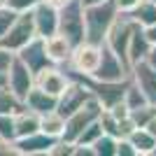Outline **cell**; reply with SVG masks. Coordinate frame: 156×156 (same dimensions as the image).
I'll list each match as a JSON object with an SVG mask.
<instances>
[{
    "label": "cell",
    "mask_w": 156,
    "mask_h": 156,
    "mask_svg": "<svg viewBox=\"0 0 156 156\" xmlns=\"http://www.w3.org/2000/svg\"><path fill=\"white\" fill-rule=\"evenodd\" d=\"M117 14H119V9L112 0L84 7V42L103 44L105 35H107V28L117 19Z\"/></svg>",
    "instance_id": "6da1fadb"
},
{
    "label": "cell",
    "mask_w": 156,
    "mask_h": 156,
    "mask_svg": "<svg viewBox=\"0 0 156 156\" xmlns=\"http://www.w3.org/2000/svg\"><path fill=\"white\" fill-rule=\"evenodd\" d=\"M133 28H135V21L130 19L126 12H119L117 19L112 21V26L107 28V35H105V40H103V44L110 47L112 54H114L128 70H130V65H128V42H130Z\"/></svg>",
    "instance_id": "7a4b0ae2"
},
{
    "label": "cell",
    "mask_w": 156,
    "mask_h": 156,
    "mask_svg": "<svg viewBox=\"0 0 156 156\" xmlns=\"http://www.w3.org/2000/svg\"><path fill=\"white\" fill-rule=\"evenodd\" d=\"M70 40V44L84 42V5L79 0H65L58 5V30Z\"/></svg>",
    "instance_id": "3957f363"
},
{
    "label": "cell",
    "mask_w": 156,
    "mask_h": 156,
    "mask_svg": "<svg viewBox=\"0 0 156 156\" xmlns=\"http://www.w3.org/2000/svg\"><path fill=\"white\" fill-rule=\"evenodd\" d=\"M35 35V26H33V12H19L16 19L9 23V28L5 30V35L0 37V47H5L9 51H19L23 44H28Z\"/></svg>",
    "instance_id": "277c9868"
},
{
    "label": "cell",
    "mask_w": 156,
    "mask_h": 156,
    "mask_svg": "<svg viewBox=\"0 0 156 156\" xmlns=\"http://www.w3.org/2000/svg\"><path fill=\"white\" fill-rule=\"evenodd\" d=\"M103 110H105V107L91 96L84 105H82V107H79V110H75L70 117H65V128H63V135H61V140L75 142V137H77L89 124H93V121L100 117V112H103Z\"/></svg>",
    "instance_id": "5b68a950"
},
{
    "label": "cell",
    "mask_w": 156,
    "mask_h": 156,
    "mask_svg": "<svg viewBox=\"0 0 156 156\" xmlns=\"http://www.w3.org/2000/svg\"><path fill=\"white\" fill-rule=\"evenodd\" d=\"M98 61H100V44H91V42H79V44L72 47L70 61H68V68L79 75H89L91 77L93 70L98 68Z\"/></svg>",
    "instance_id": "8992f818"
},
{
    "label": "cell",
    "mask_w": 156,
    "mask_h": 156,
    "mask_svg": "<svg viewBox=\"0 0 156 156\" xmlns=\"http://www.w3.org/2000/svg\"><path fill=\"white\" fill-rule=\"evenodd\" d=\"M5 84H7V89L19 98L21 103H23L26 93L35 86V75L16 58V54H14L12 63H9V68H7V72H5Z\"/></svg>",
    "instance_id": "52a82bcc"
},
{
    "label": "cell",
    "mask_w": 156,
    "mask_h": 156,
    "mask_svg": "<svg viewBox=\"0 0 156 156\" xmlns=\"http://www.w3.org/2000/svg\"><path fill=\"white\" fill-rule=\"evenodd\" d=\"M128 75L130 70L112 54L110 47L100 44V61H98V68L93 70L91 77L98 82H119V79H126Z\"/></svg>",
    "instance_id": "ba28073f"
},
{
    "label": "cell",
    "mask_w": 156,
    "mask_h": 156,
    "mask_svg": "<svg viewBox=\"0 0 156 156\" xmlns=\"http://www.w3.org/2000/svg\"><path fill=\"white\" fill-rule=\"evenodd\" d=\"M89 98H91V91L79 79H70V84L65 86L63 93L56 98V112L65 119V117H70L75 110H79Z\"/></svg>",
    "instance_id": "9c48e42d"
},
{
    "label": "cell",
    "mask_w": 156,
    "mask_h": 156,
    "mask_svg": "<svg viewBox=\"0 0 156 156\" xmlns=\"http://www.w3.org/2000/svg\"><path fill=\"white\" fill-rule=\"evenodd\" d=\"M54 142H56V137H49L37 130V133H30L23 137H14L9 147H12V154L16 156H37V154H49Z\"/></svg>",
    "instance_id": "30bf717a"
},
{
    "label": "cell",
    "mask_w": 156,
    "mask_h": 156,
    "mask_svg": "<svg viewBox=\"0 0 156 156\" xmlns=\"http://www.w3.org/2000/svg\"><path fill=\"white\" fill-rule=\"evenodd\" d=\"M68 84H70V77H68L63 65H47V68H42L35 75V86L47 93H51V96H56V98L63 93V89Z\"/></svg>",
    "instance_id": "8fae6325"
},
{
    "label": "cell",
    "mask_w": 156,
    "mask_h": 156,
    "mask_svg": "<svg viewBox=\"0 0 156 156\" xmlns=\"http://www.w3.org/2000/svg\"><path fill=\"white\" fill-rule=\"evenodd\" d=\"M30 12H33V26H35L37 37H49L58 30V7L40 0Z\"/></svg>",
    "instance_id": "7c38bea8"
},
{
    "label": "cell",
    "mask_w": 156,
    "mask_h": 156,
    "mask_svg": "<svg viewBox=\"0 0 156 156\" xmlns=\"http://www.w3.org/2000/svg\"><path fill=\"white\" fill-rule=\"evenodd\" d=\"M16 58L26 65L33 75H37V72L42 70V68H47V65H54L51 61L47 58V54H44L42 37H33L28 44H23L19 51H16Z\"/></svg>",
    "instance_id": "4fadbf2b"
},
{
    "label": "cell",
    "mask_w": 156,
    "mask_h": 156,
    "mask_svg": "<svg viewBox=\"0 0 156 156\" xmlns=\"http://www.w3.org/2000/svg\"><path fill=\"white\" fill-rule=\"evenodd\" d=\"M130 79L137 84V89L149 103H156V68H151L147 61H137L130 65Z\"/></svg>",
    "instance_id": "5bb4252c"
},
{
    "label": "cell",
    "mask_w": 156,
    "mask_h": 156,
    "mask_svg": "<svg viewBox=\"0 0 156 156\" xmlns=\"http://www.w3.org/2000/svg\"><path fill=\"white\" fill-rule=\"evenodd\" d=\"M42 47H44L47 58L51 61L54 65H65L70 61L72 44H70V40L65 37V35H61V33H54L49 37H42Z\"/></svg>",
    "instance_id": "9a60e30c"
},
{
    "label": "cell",
    "mask_w": 156,
    "mask_h": 156,
    "mask_svg": "<svg viewBox=\"0 0 156 156\" xmlns=\"http://www.w3.org/2000/svg\"><path fill=\"white\" fill-rule=\"evenodd\" d=\"M23 107H28V110L35 112V114L51 112V110H56V96L42 91L37 86H33L30 91L26 93V98H23Z\"/></svg>",
    "instance_id": "2e32d148"
},
{
    "label": "cell",
    "mask_w": 156,
    "mask_h": 156,
    "mask_svg": "<svg viewBox=\"0 0 156 156\" xmlns=\"http://www.w3.org/2000/svg\"><path fill=\"white\" fill-rule=\"evenodd\" d=\"M147 49H149V40L144 35V28L140 23H135L133 33H130V42H128V65L137 63V61H144Z\"/></svg>",
    "instance_id": "e0dca14e"
},
{
    "label": "cell",
    "mask_w": 156,
    "mask_h": 156,
    "mask_svg": "<svg viewBox=\"0 0 156 156\" xmlns=\"http://www.w3.org/2000/svg\"><path fill=\"white\" fill-rule=\"evenodd\" d=\"M14 130H16V137L37 133L40 130V114L30 112L28 107H21V110L14 114Z\"/></svg>",
    "instance_id": "ac0fdd59"
},
{
    "label": "cell",
    "mask_w": 156,
    "mask_h": 156,
    "mask_svg": "<svg viewBox=\"0 0 156 156\" xmlns=\"http://www.w3.org/2000/svg\"><path fill=\"white\" fill-rule=\"evenodd\" d=\"M63 128H65V119L61 117L56 110L40 114V133H44V135L58 140V137L63 135Z\"/></svg>",
    "instance_id": "d6986e66"
},
{
    "label": "cell",
    "mask_w": 156,
    "mask_h": 156,
    "mask_svg": "<svg viewBox=\"0 0 156 156\" xmlns=\"http://www.w3.org/2000/svg\"><path fill=\"white\" fill-rule=\"evenodd\" d=\"M130 16V19L135 21V23H140V26H151V23H156V2H147V0H140L130 12H126Z\"/></svg>",
    "instance_id": "ffe728a7"
},
{
    "label": "cell",
    "mask_w": 156,
    "mask_h": 156,
    "mask_svg": "<svg viewBox=\"0 0 156 156\" xmlns=\"http://www.w3.org/2000/svg\"><path fill=\"white\" fill-rule=\"evenodd\" d=\"M130 144L135 147L137 156H151V149H154V135H149L144 128H133V133L128 135Z\"/></svg>",
    "instance_id": "44dd1931"
},
{
    "label": "cell",
    "mask_w": 156,
    "mask_h": 156,
    "mask_svg": "<svg viewBox=\"0 0 156 156\" xmlns=\"http://www.w3.org/2000/svg\"><path fill=\"white\" fill-rule=\"evenodd\" d=\"M21 107H23V103L7 89V84L0 86V114H16Z\"/></svg>",
    "instance_id": "7402d4cb"
},
{
    "label": "cell",
    "mask_w": 156,
    "mask_h": 156,
    "mask_svg": "<svg viewBox=\"0 0 156 156\" xmlns=\"http://www.w3.org/2000/svg\"><path fill=\"white\" fill-rule=\"evenodd\" d=\"M121 100H124V105L128 107V112H130V110H135V107H142V105H147V103H149V100L144 98V93L140 91V89H137V84L133 82V79L128 82V86H126L124 98H121Z\"/></svg>",
    "instance_id": "603a6c76"
},
{
    "label": "cell",
    "mask_w": 156,
    "mask_h": 156,
    "mask_svg": "<svg viewBox=\"0 0 156 156\" xmlns=\"http://www.w3.org/2000/svg\"><path fill=\"white\" fill-rule=\"evenodd\" d=\"M100 135H103V128H100V124H98V119H96L93 124H89L77 137H75V144H79V147H91Z\"/></svg>",
    "instance_id": "cb8c5ba5"
},
{
    "label": "cell",
    "mask_w": 156,
    "mask_h": 156,
    "mask_svg": "<svg viewBox=\"0 0 156 156\" xmlns=\"http://www.w3.org/2000/svg\"><path fill=\"white\" fill-rule=\"evenodd\" d=\"M114 147H117V137L107 135V133H103V135L91 144L93 156H114Z\"/></svg>",
    "instance_id": "d4e9b609"
},
{
    "label": "cell",
    "mask_w": 156,
    "mask_h": 156,
    "mask_svg": "<svg viewBox=\"0 0 156 156\" xmlns=\"http://www.w3.org/2000/svg\"><path fill=\"white\" fill-rule=\"evenodd\" d=\"M128 117L133 119V124H135L137 128H142V126L147 124L151 117H156V103H147V105H142V107L130 110V112H128Z\"/></svg>",
    "instance_id": "484cf974"
},
{
    "label": "cell",
    "mask_w": 156,
    "mask_h": 156,
    "mask_svg": "<svg viewBox=\"0 0 156 156\" xmlns=\"http://www.w3.org/2000/svg\"><path fill=\"white\" fill-rule=\"evenodd\" d=\"M14 137H16L14 114H0V140H2V142H12Z\"/></svg>",
    "instance_id": "4316f807"
},
{
    "label": "cell",
    "mask_w": 156,
    "mask_h": 156,
    "mask_svg": "<svg viewBox=\"0 0 156 156\" xmlns=\"http://www.w3.org/2000/svg\"><path fill=\"white\" fill-rule=\"evenodd\" d=\"M16 14H19V12L9 9L7 5H2V7H0V37L5 35V30L9 28V23H12V21L16 19Z\"/></svg>",
    "instance_id": "83f0119b"
},
{
    "label": "cell",
    "mask_w": 156,
    "mask_h": 156,
    "mask_svg": "<svg viewBox=\"0 0 156 156\" xmlns=\"http://www.w3.org/2000/svg\"><path fill=\"white\" fill-rule=\"evenodd\" d=\"M114 156H137V151H135V147L130 144V140H128V137H117Z\"/></svg>",
    "instance_id": "f1b7e54d"
},
{
    "label": "cell",
    "mask_w": 156,
    "mask_h": 156,
    "mask_svg": "<svg viewBox=\"0 0 156 156\" xmlns=\"http://www.w3.org/2000/svg\"><path fill=\"white\" fill-rule=\"evenodd\" d=\"M40 0H5V5L14 12H30Z\"/></svg>",
    "instance_id": "f546056e"
},
{
    "label": "cell",
    "mask_w": 156,
    "mask_h": 156,
    "mask_svg": "<svg viewBox=\"0 0 156 156\" xmlns=\"http://www.w3.org/2000/svg\"><path fill=\"white\" fill-rule=\"evenodd\" d=\"M12 58H14V51H9V49H5V47H0V75H5V72H7Z\"/></svg>",
    "instance_id": "4dcf8cb0"
},
{
    "label": "cell",
    "mask_w": 156,
    "mask_h": 156,
    "mask_svg": "<svg viewBox=\"0 0 156 156\" xmlns=\"http://www.w3.org/2000/svg\"><path fill=\"white\" fill-rule=\"evenodd\" d=\"M112 2L117 5L119 12H130V9H133V7L140 2V0H112Z\"/></svg>",
    "instance_id": "1f68e13d"
},
{
    "label": "cell",
    "mask_w": 156,
    "mask_h": 156,
    "mask_svg": "<svg viewBox=\"0 0 156 156\" xmlns=\"http://www.w3.org/2000/svg\"><path fill=\"white\" fill-rule=\"evenodd\" d=\"M144 61H147L151 68H156V44H149V49L144 54Z\"/></svg>",
    "instance_id": "d6a6232c"
},
{
    "label": "cell",
    "mask_w": 156,
    "mask_h": 156,
    "mask_svg": "<svg viewBox=\"0 0 156 156\" xmlns=\"http://www.w3.org/2000/svg\"><path fill=\"white\" fill-rule=\"evenodd\" d=\"M144 35H147V40H149V44H156V23L144 26Z\"/></svg>",
    "instance_id": "836d02e7"
},
{
    "label": "cell",
    "mask_w": 156,
    "mask_h": 156,
    "mask_svg": "<svg viewBox=\"0 0 156 156\" xmlns=\"http://www.w3.org/2000/svg\"><path fill=\"white\" fill-rule=\"evenodd\" d=\"M5 154H12V147H9V142L0 140V156H5Z\"/></svg>",
    "instance_id": "e575fe53"
},
{
    "label": "cell",
    "mask_w": 156,
    "mask_h": 156,
    "mask_svg": "<svg viewBox=\"0 0 156 156\" xmlns=\"http://www.w3.org/2000/svg\"><path fill=\"white\" fill-rule=\"evenodd\" d=\"M84 7H89V5H98V2H105V0H79Z\"/></svg>",
    "instance_id": "d590c367"
},
{
    "label": "cell",
    "mask_w": 156,
    "mask_h": 156,
    "mask_svg": "<svg viewBox=\"0 0 156 156\" xmlns=\"http://www.w3.org/2000/svg\"><path fill=\"white\" fill-rule=\"evenodd\" d=\"M44 2H49V5H54V7H58V5H63L65 0H44Z\"/></svg>",
    "instance_id": "8d00e7d4"
},
{
    "label": "cell",
    "mask_w": 156,
    "mask_h": 156,
    "mask_svg": "<svg viewBox=\"0 0 156 156\" xmlns=\"http://www.w3.org/2000/svg\"><path fill=\"white\" fill-rule=\"evenodd\" d=\"M5 84V75H0V86Z\"/></svg>",
    "instance_id": "74e56055"
},
{
    "label": "cell",
    "mask_w": 156,
    "mask_h": 156,
    "mask_svg": "<svg viewBox=\"0 0 156 156\" xmlns=\"http://www.w3.org/2000/svg\"><path fill=\"white\" fill-rule=\"evenodd\" d=\"M151 156H156V140H154V149H151Z\"/></svg>",
    "instance_id": "f35d334b"
},
{
    "label": "cell",
    "mask_w": 156,
    "mask_h": 156,
    "mask_svg": "<svg viewBox=\"0 0 156 156\" xmlns=\"http://www.w3.org/2000/svg\"><path fill=\"white\" fill-rule=\"evenodd\" d=\"M2 5H5V0H0V7H2Z\"/></svg>",
    "instance_id": "ab89813d"
},
{
    "label": "cell",
    "mask_w": 156,
    "mask_h": 156,
    "mask_svg": "<svg viewBox=\"0 0 156 156\" xmlns=\"http://www.w3.org/2000/svg\"><path fill=\"white\" fill-rule=\"evenodd\" d=\"M147 2H156V0H147Z\"/></svg>",
    "instance_id": "60d3db41"
}]
</instances>
